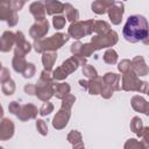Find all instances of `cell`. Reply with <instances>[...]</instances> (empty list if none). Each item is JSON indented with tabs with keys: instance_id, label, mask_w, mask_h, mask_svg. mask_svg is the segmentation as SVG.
<instances>
[{
	"instance_id": "obj_6",
	"label": "cell",
	"mask_w": 149,
	"mask_h": 149,
	"mask_svg": "<svg viewBox=\"0 0 149 149\" xmlns=\"http://www.w3.org/2000/svg\"><path fill=\"white\" fill-rule=\"evenodd\" d=\"M118 42V34L114 30H109L104 35H95L92 37V45L94 50L112 47Z\"/></svg>"
},
{
	"instance_id": "obj_43",
	"label": "cell",
	"mask_w": 149,
	"mask_h": 149,
	"mask_svg": "<svg viewBox=\"0 0 149 149\" xmlns=\"http://www.w3.org/2000/svg\"><path fill=\"white\" fill-rule=\"evenodd\" d=\"M35 91H36V85H33V84H27L24 86V92L29 95H34L35 94Z\"/></svg>"
},
{
	"instance_id": "obj_21",
	"label": "cell",
	"mask_w": 149,
	"mask_h": 149,
	"mask_svg": "<svg viewBox=\"0 0 149 149\" xmlns=\"http://www.w3.org/2000/svg\"><path fill=\"white\" fill-rule=\"evenodd\" d=\"M132 106H133V108H134L135 111L142 112V113H144L146 115H148L149 105H148V102H147L143 98H141V97H139V95L133 97V99H132Z\"/></svg>"
},
{
	"instance_id": "obj_11",
	"label": "cell",
	"mask_w": 149,
	"mask_h": 149,
	"mask_svg": "<svg viewBox=\"0 0 149 149\" xmlns=\"http://www.w3.org/2000/svg\"><path fill=\"white\" fill-rule=\"evenodd\" d=\"M141 81L133 71H128L122 76V88L125 91H139Z\"/></svg>"
},
{
	"instance_id": "obj_27",
	"label": "cell",
	"mask_w": 149,
	"mask_h": 149,
	"mask_svg": "<svg viewBox=\"0 0 149 149\" xmlns=\"http://www.w3.org/2000/svg\"><path fill=\"white\" fill-rule=\"evenodd\" d=\"M13 69L16 71V72H23L26 65H27V62L24 61V57H21V56H15L14 55V58H13Z\"/></svg>"
},
{
	"instance_id": "obj_18",
	"label": "cell",
	"mask_w": 149,
	"mask_h": 149,
	"mask_svg": "<svg viewBox=\"0 0 149 149\" xmlns=\"http://www.w3.org/2000/svg\"><path fill=\"white\" fill-rule=\"evenodd\" d=\"M14 43H15V34H13L12 31H5L0 38V50L7 52L12 49Z\"/></svg>"
},
{
	"instance_id": "obj_13",
	"label": "cell",
	"mask_w": 149,
	"mask_h": 149,
	"mask_svg": "<svg viewBox=\"0 0 149 149\" xmlns=\"http://www.w3.org/2000/svg\"><path fill=\"white\" fill-rule=\"evenodd\" d=\"M36 115H37V108L31 104H27V105L21 106L19 113L16 114V116L21 121H27L29 119H34Z\"/></svg>"
},
{
	"instance_id": "obj_8",
	"label": "cell",
	"mask_w": 149,
	"mask_h": 149,
	"mask_svg": "<svg viewBox=\"0 0 149 149\" xmlns=\"http://www.w3.org/2000/svg\"><path fill=\"white\" fill-rule=\"evenodd\" d=\"M54 84L55 83H48L40 79L37 81L36 91H35V94L37 95V98L43 101L49 100L54 95Z\"/></svg>"
},
{
	"instance_id": "obj_36",
	"label": "cell",
	"mask_w": 149,
	"mask_h": 149,
	"mask_svg": "<svg viewBox=\"0 0 149 149\" xmlns=\"http://www.w3.org/2000/svg\"><path fill=\"white\" fill-rule=\"evenodd\" d=\"M52 111H54V105H52L51 102H49V101H45V102L42 105L41 109H40V114H41L42 116H45V115H49Z\"/></svg>"
},
{
	"instance_id": "obj_22",
	"label": "cell",
	"mask_w": 149,
	"mask_h": 149,
	"mask_svg": "<svg viewBox=\"0 0 149 149\" xmlns=\"http://www.w3.org/2000/svg\"><path fill=\"white\" fill-rule=\"evenodd\" d=\"M54 94L58 99H64L68 94H70V85L68 83L54 84Z\"/></svg>"
},
{
	"instance_id": "obj_40",
	"label": "cell",
	"mask_w": 149,
	"mask_h": 149,
	"mask_svg": "<svg viewBox=\"0 0 149 149\" xmlns=\"http://www.w3.org/2000/svg\"><path fill=\"white\" fill-rule=\"evenodd\" d=\"M9 3H10L12 9H13L14 12H17V10H20V9L23 7L24 1H23V0H13V1H9Z\"/></svg>"
},
{
	"instance_id": "obj_17",
	"label": "cell",
	"mask_w": 149,
	"mask_h": 149,
	"mask_svg": "<svg viewBox=\"0 0 149 149\" xmlns=\"http://www.w3.org/2000/svg\"><path fill=\"white\" fill-rule=\"evenodd\" d=\"M119 81H120V76L113 72H107L104 78H102V83L105 86H107L108 88H111L112 91H118L120 90L119 86Z\"/></svg>"
},
{
	"instance_id": "obj_14",
	"label": "cell",
	"mask_w": 149,
	"mask_h": 149,
	"mask_svg": "<svg viewBox=\"0 0 149 149\" xmlns=\"http://www.w3.org/2000/svg\"><path fill=\"white\" fill-rule=\"evenodd\" d=\"M14 134V123L9 119H3L0 122V140H8Z\"/></svg>"
},
{
	"instance_id": "obj_23",
	"label": "cell",
	"mask_w": 149,
	"mask_h": 149,
	"mask_svg": "<svg viewBox=\"0 0 149 149\" xmlns=\"http://www.w3.org/2000/svg\"><path fill=\"white\" fill-rule=\"evenodd\" d=\"M113 1H106V0H97L92 3V10L97 14H105Z\"/></svg>"
},
{
	"instance_id": "obj_24",
	"label": "cell",
	"mask_w": 149,
	"mask_h": 149,
	"mask_svg": "<svg viewBox=\"0 0 149 149\" xmlns=\"http://www.w3.org/2000/svg\"><path fill=\"white\" fill-rule=\"evenodd\" d=\"M102 88V78H94V79H90L88 85H87V90L90 92V94H99L101 92Z\"/></svg>"
},
{
	"instance_id": "obj_42",
	"label": "cell",
	"mask_w": 149,
	"mask_h": 149,
	"mask_svg": "<svg viewBox=\"0 0 149 149\" xmlns=\"http://www.w3.org/2000/svg\"><path fill=\"white\" fill-rule=\"evenodd\" d=\"M20 105L16 102V101H12L10 104H9V106H8V109H9V112L12 113V114H17L19 113V111H20Z\"/></svg>"
},
{
	"instance_id": "obj_34",
	"label": "cell",
	"mask_w": 149,
	"mask_h": 149,
	"mask_svg": "<svg viewBox=\"0 0 149 149\" xmlns=\"http://www.w3.org/2000/svg\"><path fill=\"white\" fill-rule=\"evenodd\" d=\"M83 73H84L87 78H90V79H94V78L98 77L97 70H95L92 65H88V64H86V65L83 66Z\"/></svg>"
},
{
	"instance_id": "obj_9",
	"label": "cell",
	"mask_w": 149,
	"mask_h": 149,
	"mask_svg": "<svg viewBox=\"0 0 149 149\" xmlns=\"http://www.w3.org/2000/svg\"><path fill=\"white\" fill-rule=\"evenodd\" d=\"M48 30H49V22H48L47 19H44L42 21H36L31 26V28L29 30V34L35 41H38L48 33Z\"/></svg>"
},
{
	"instance_id": "obj_33",
	"label": "cell",
	"mask_w": 149,
	"mask_h": 149,
	"mask_svg": "<svg viewBox=\"0 0 149 149\" xmlns=\"http://www.w3.org/2000/svg\"><path fill=\"white\" fill-rule=\"evenodd\" d=\"M15 91V84L12 79H8L7 81L2 83V92L6 94V95H10L13 94Z\"/></svg>"
},
{
	"instance_id": "obj_20",
	"label": "cell",
	"mask_w": 149,
	"mask_h": 149,
	"mask_svg": "<svg viewBox=\"0 0 149 149\" xmlns=\"http://www.w3.org/2000/svg\"><path fill=\"white\" fill-rule=\"evenodd\" d=\"M56 59H57V54L55 51H45V52H43L42 63H43L44 70L51 71V69H52Z\"/></svg>"
},
{
	"instance_id": "obj_35",
	"label": "cell",
	"mask_w": 149,
	"mask_h": 149,
	"mask_svg": "<svg viewBox=\"0 0 149 149\" xmlns=\"http://www.w3.org/2000/svg\"><path fill=\"white\" fill-rule=\"evenodd\" d=\"M65 22H66V20H65V17L62 16V15L54 16V19H52V24H54V27H55L56 29H62V28H64Z\"/></svg>"
},
{
	"instance_id": "obj_12",
	"label": "cell",
	"mask_w": 149,
	"mask_h": 149,
	"mask_svg": "<svg viewBox=\"0 0 149 149\" xmlns=\"http://www.w3.org/2000/svg\"><path fill=\"white\" fill-rule=\"evenodd\" d=\"M15 43H16V49H15V54H14L15 56L24 57V55L28 54L31 49L30 44L26 41L22 31H17L15 34Z\"/></svg>"
},
{
	"instance_id": "obj_5",
	"label": "cell",
	"mask_w": 149,
	"mask_h": 149,
	"mask_svg": "<svg viewBox=\"0 0 149 149\" xmlns=\"http://www.w3.org/2000/svg\"><path fill=\"white\" fill-rule=\"evenodd\" d=\"M93 26H94V21L93 20H87V21H76L73 23H71V26L69 27L68 34L69 36L79 40L84 36L91 35L93 33Z\"/></svg>"
},
{
	"instance_id": "obj_4",
	"label": "cell",
	"mask_w": 149,
	"mask_h": 149,
	"mask_svg": "<svg viewBox=\"0 0 149 149\" xmlns=\"http://www.w3.org/2000/svg\"><path fill=\"white\" fill-rule=\"evenodd\" d=\"M74 100H76V97L72 95V94H68L63 99L61 109L56 113V115L52 119V126H54V128L62 129V128H64L68 125V121H69V118H70V114H71L70 111H71V107H72Z\"/></svg>"
},
{
	"instance_id": "obj_25",
	"label": "cell",
	"mask_w": 149,
	"mask_h": 149,
	"mask_svg": "<svg viewBox=\"0 0 149 149\" xmlns=\"http://www.w3.org/2000/svg\"><path fill=\"white\" fill-rule=\"evenodd\" d=\"M64 10H65V15H66V19L70 21V22H76L78 21L79 19V13L78 10L71 5V3H64Z\"/></svg>"
},
{
	"instance_id": "obj_45",
	"label": "cell",
	"mask_w": 149,
	"mask_h": 149,
	"mask_svg": "<svg viewBox=\"0 0 149 149\" xmlns=\"http://www.w3.org/2000/svg\"><path fill=\"white\" fill-rule=\"evenodd\" d=\"M79 84L81 87H84V90H87V85H88V81L86 80H79Z\"/></svg>"
},
{
	"instance_id": "obj_49",
	"label": "cell",
	"mask_w": 149,
	"mask_h": 149,
	"mask_svg": "<svg viewBox=\"0 0 149 149\" xmlns=\"http://www.w3.org/2000/svg\"><path fill=\"white\" fill-rule=\"evenodd\" d=\"M0 149H3V148H2V147H0Z\"/></svg>"
},
{
	"instance_id": "obj_41",
	"label": "cell",
	"mask_w": 149,
	"mask_h": 149,
	"mask_svg": "<svg viewBox=\"0 0 149 149\" xmlns=\"http://www.w3.org/2000/svg\"><path fill=\"white\" fill-rule=\"evenodd\" d=\"M8 79H10L9 71H8V69L2 68V69L0 70V83H5V81H7Z\"/></svg>"
},
{
	"instance_id": "obj_19",
	"label": "cell",
	"mask_w": 149,
	"mask_h": 149,
	"mask_svg": "<svg viewBox=\"0 0 149 149\" xmlns=\"http://www.w3.org/2000/svg\"><path fill=\"white\" fill-rule=\"evenodd\" d=\"M44 7H45V13L49 15L59 14L64 10V3L55 0H47L44 2Z\"/></svg>"
},
{
	"instance_id": "obj_37",
	"label": "cell",
	"mask_w": 149,
	"mask_h": 149,
	"mask_svg": "<svg viewBox=\"0 0 149 149\" xmlns=\"http://www.w3.org/2000/svg\"><path fill=\"white\" fill-rule=\"evenodd\" d=\"M22 74H23L24 78H31L35 74V65L33 63H27Z\"/></svg>"
},
{
	"instance_id": "obj_26",
	"label": "cell",
	"mask_w": 149,
	"mask_h": 149,
	"mask_svg": "<svg viewBox=\"0 0 149 149\" xmlns=\"http://www.w3.org/2000/svg\"><path fill=\"white\" fill-rule=\"evenodd\" d=\"M109 24L105 21H94V26H93V31H95L98 35H104L106 33H108L109 29Z\"/></svg>"
},
{
	"instance_id": "obj_28",
	"label": "cell",
	"mask_w": 149,
	"mask_h": 149,
	"mask_svg": "<svg viewBox=\"0 0 149 149\" xmlns=\"http://www.w3.org/2000/svg\"><path fill=\"white\" fill-rule=\"evenodd\" d=\"M104 61L107 64H115L118 61V54L113 49H108L104 55Z\"/></svg>"
},
{
	"instance_id": "obj_32",
	"label": "cell",
	"mask_w": 149,
	"mask_h": 149,
	"mask_svg": "<svg viewBox=\"0 0 149 149\" xmlns=\"http://www.w3.org/2000/svg\"><path fill=\"white\" fill-rule=\"evenodd\" d=\"M68 141L71 143V144H78L81 142V134L78 132V130H71L69 134H68Z\"/></svg>"
},
{
	"instance_id": "obj_16",
	"label": "cell",
	"mask_w": 149,
	"mask_h": 149,
	"mask_svg": "<svg viewBox=\"0 0 149 149\" xmlns=\"http://www.w3.org/2000/svg\"><path fill=\"white\" fill-rule=\"evenodd\" d=\"M29 10H30V13L33 14V16L35 17L36 21H42V20L45 19L44 2H42V1H35V2L30 3Z\"/></svg>"
},
{
	"instance_id": "obj_29",
	"label": "cell",
	"mask_w": 149,
	"mask_h": 149,
	"mask_svg": "<svg viewBox=\"0 0 149 149\" xmlns=\"http://www.w3.org/2000/svg\"><path fill=\"white\" fill-rule=\"evenodd\" d=\"M143 125H142V120L140 119V118H137V116H135V118H133V120H132V122H130V129L134 132V133H136L137 135H140L141 134V132L143 130Z\"/></svg>"
},
{
	"instance_id": "obj_46",
	"label": "cell",
	"mask_w": 149,
	"mask_h": 149,
	"mask_svg": "<svg viewBox=\"0 0 149 149\" xmlns=\"http://www.w3.org/2000/svg\"><path fill=\"white\" fill-rule=\"evenodd\" d=\"M73 149H85V148H84L83 142H80V143H78V144H74V146H73Z\"/></svg>"
},
{
	"instance_id": "obj_1",
	"label": "cell",
	"mask_w": 149,
	"mask_h": 149,
	"mask_svg": "<svg viewBox=\"0 0 149 149\" xmlns=\"http://www.w3.org/2000/svg\"><path fill=\"white\" fill-rule=\"evenodd\" d=\"M123 37L130 42L136 43L142 41L148 44V22L142 15H132L127 19V22L122 30Z\"/></svg>"
},
{
	"instance_id": "obj_3",
	"label": "cell",
	"mask_w": 149,
	"mask_h": 149,
	"mask_svg": "<svg viewBox=\"0 0 149 149\" xmlns=\"http://www.w3.org/2000/svg\"><path fill=\"white\" fill-rule=\"evenodd\" d=\"M85 63H86V58H84L79 55H73L71 58L63 62V64L52 72V78L57 79V80H62V79L66 78L71 72L77 70V68L79 65L84 66Z\"/></svg>"
},
{
	"instance_id": "obj_38",
	"label": "cell",
	"mask_w": 149,
	"mask_h": 149,
	"mask_svg": "<svg viewBox=\"0 0 149 149\" xmlns=\"http://www.w3.org/2000/svg\"><path fill=\"white\" fill-rule=\"evenodd\" d=\"M36 128H37V130H38V133L41 134V135H47L48 134V126H47V123H45V121L44 120H37L36 121Z\"/></svg>"
},
{
	"instance_id": "obj_30",
	"label": "cell",
	"mask_w": 149,
	"mask_h": 149,
	"mask_svg": "<svg viewBox=\"0 0 149 149\" xmlns=\"http://www.w3.org/2000/svg\"><path fill=\"white\" fill-rule=\"evenodd\" d=\"M125 149H147L143 142H139L135 139H130L125 143Z\"/></svg>"
},
{
	"instance_id": "obj_10",
	"label": "cell",
	"mask_w": 149,
	"mask_h": 149,
	"mask_svg": "<svg viewBox=\"0 0 149 149\" xmlns=\"http://www.w3.org/2000/svg\"><path fill=\"white\" fill-rule=\"evenodd\" d=\"M123 3L120 1H113L112 5L109 6V8L107 9L108 16L112 21L113 24H119L122 20V15H123Z\"/></svg>"
},
{
	"instance_id": "obj_48",
	"label": "cell",
	"mask_w": 149,
	"mask_h": 149,
	"mask_svg": "<svg viewBox=\"0 0 149 149\" xmlns=\"http://www.w3.org/2000/svg\"><path fill=\"white\" fill-rule=\"evenodd\" d=\"M1 69H2V68H1V63H0V70H1Z\"/></svg>"
},
{
	"instance_id": "obj_39",
	"label": "cell",
	"mask_w": 149,
	"mask_h": 149,
	"mask_svg": "<svg viewBox=\"0 0 149 149\" xmlns=\"http://www.w3.org/2000/svg\"><path fill=\"white\" fill-rule=\"evenodd\" d=\"M118 69H119L120 72L127 73L128 71H130V61H128V59L121 61V62L119 63V65H118Z\"/></svg>"
},
{
	"instance_id": "obj_2",
	"label": "cell",
	"mask_w": 149,
	"mask_h": 149,
	"mask_svg": "<svg viewBox=\"0 0 149 149\" xmlns=\"http://www.w3.org/2000/svg\"><path fill=\"white\" fill-rule=\"evenodd\" d=\"M69 40V35L57 33L52 35L51 37L38 40L34 42V48L37 52H45V51H55L56 49L61 48L64 43H66Z\"/></svg>"
},
{
	"instance_id": "obj_15",
	"label": "cell",
	"mask_w": 149,
	"mask_h": 149,
	"mask_svg": "<svg viewBox=\"0 0 149 149\" xmlns=\"http://www.w3.org/2000/svg\"><path fill=\"white\" fill-rule=\"evenodd\" d=\"M130 69L136 76H146L148 73V68L144 63V59L141 56H137L132 61Z\"/></svg>"
},
{
	"instance_id": "obj_44",
	"label": "cell",
	"mask_w": 149,
	"mask_h": 149,
	"mask_svg": "<svg viewBox=\"0 0 149 149\" xmlns=\"http://www.w3.org/2000/svg\"><path fill=\"white\" fill-rule=\"evenodd\" d=\"M81 43L80 42H76L71 45V52L73 55H79V51H80V48H81Z\"/></svg>"
},
{
	"instance_id": "obj_7",
	"label": "cell",
	"mask_w": 149,
	"mask_h": 149,
	"mask_svg": "<svg viewBox=\"0 0 149 149\" xmlns=\"http://www.w3.org/2000/svg\"><path fill=\"white\" fill-rule=\"evenodd\" d=\"M17 15L10 7L9 1L0 2V21H7L9 27H13L17 23Z\"/></svg>"
},
{
	"instance_id": "obj_31",
	"label": "cell",
	"mask_w": 149,
	"mask_h": 149,
	"mask_svg": "<svg viewBox=\"0 0 149 149\" xmlns=\"http://www.w3.org/2000/svg\"><path fill=\"white\" fill-rule=\"evenodd\" d=\"M93 52H94V48H93L92 43H85V44H83V45H81V48H80L79 56H81V57H84V58H85V57L91 56Z\"/></svg>"
},
{
	"instance_id": "obj_47",
	"label": "cell",
	"mask_w": 149,
	"mask_h": 149,
	"mask_svg": "<svg viewBox=\"0 0 149 149\" xmlns=\"http://www.w3.org/2000/svg\"><path fill=\"white\" fill-rule=\"evenodd\" d=\"M2 115H3V109H2V106L0 105V118H2Z\"/></svg>"
}]
</instances>
